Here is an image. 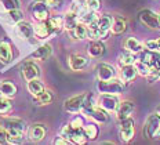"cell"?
<instances>
[{"instance_id":"obj_1","label":"cell","mask_w":160,"mask_h":145,"mask_svg":"<svg viewBox=\"0 0 160 145\" xmlns=\"http://www.w3.org/2000/svg\"><path fill=\"white\" fill-rule=\"evenodd\" d=\"M2 126L6 129L10 138V142L19 141L24 136L25 131V123L24 120L17 119V117H6L2 120Z\"/></svg>"},{"instance_id":"obj_2","label":"cell","mask_w":160,"mask_h":145,"mask_svg":"<svg viewBox=\"0 0 160 145\" xmlns=\"http://www.w3.org/2000/svg\"><path fill=\"white\" fill-rule=\"evenodd\" d=\"M97 89L102 94H120L124 91V84L120 80H99L97 84Z\"/></svg>"},{"instance_id":"obj_3","label":"cell","mask_w":160,"mask_h":145,"mask_svg":"<svg viewBox=\"0 0 160 145\" xmlns=\"http://www.w3.org/2000/svg\"><path fill=\"white\" fill-rule=\"evenodd\" d=\"M139 22L144 26L149 29H160V15H158L156 13H153L152 10H142L138 14Z\"/></svg>"},{"instance_id":"obj_4","label":"cell","mask_w":160,"mask_h":145,"mask_svg":"<svg viewBox=\"0 0 160 145\" xmlns=\"http://www.w3.org/2000/svg\"><path fill=\"white\" fill-rule=\"evenodd\" d=\"M160 129V116L159 115H151L146 120L145 126H144V136L146 138H156L159 134Z\"/></svg>"},{"instance_id":"obj_5","label":"cell","mask_w":160,"mask_h":145,"mask_svg":"<svg viewBox=\"0 0 160 145\" xmlns=\"http://www.w3.org/2000/svg\"><path fill=\"white\" fill-rule=\"evenodd\" d=\"M87 94H82V96H76L72 98L66 100L64 104V109L69 113H78L79 111H82L84 108V101Z\"/></svg>"},{"instance_id":"obj_6","label":"cell","mask_w":160,"mask_h":145,"mask_svg":"<svg viewBox=\"0 0 160 145\" xmlns=\"http://www.w3.org/2000/svg\"><path fill=\"white\" fill-rule=\"evenodd\" d=\"M120 138H122L124 142H128V141L132 140V137H134V120L127 117V119L122 120V123H120Z\"/></svg>"},{"instance_id":"obj_7","label":"cell","mask_w":160,"mask_h":145,"mask_svg":"<svg viewBox=\"0 0 160 145\" xmlns=\"http://www.w3.org/2000/svg\"><path fill=\"white\" fill-rule=\"evenodd\" d=\"M84 113L87 115L88 117H91V119H94L95 122L98 123H106L109 120V116L108 113H106V111L104 109V108L101 106H90V108H86L84 109Z\"/></svg>"},{"instance_id":"obj_8","label":"cell","mask_w":160,"mask_h":145,"mask_svg":"<svg viewBox=\"0 0 160 145\" xmlns=\"http://www.w3.org/2000/svg\"><path fill=\"white\" fill-rule=\"evenodd\" d=\"M31 13L32 17L38 21L43 22L46 19H48V10H47V4L43 2H35L31 6Z\"/></svg>"},{"instance_id":"obj_9","label":"cell","mask_w":160,"mask_h":145,"mask_svg":"<svg viewBox=\"0 0 160 145\" xmlns=\"http://www.w3.org/2000/svg\"><path fill=\"white\" fill-rule=\"evenodd\" d=\"M119 104L120 102L115 97V94H101V97L98 98V105L105 111H116Z\"/></svg>"},{"instance_id":"obj_10","label":"cell","mask_w":160,"mask_h":145,"mask_svg":"<svg viewBox=\"0 0 160 145\" xmlns=\"http://www.w3.org/2000/svg\"><path fill=\"white\" fill-rule=\"evenodd\" d=\"M22 76L25 77L26 82H29V80H33V79H38V77L40 76L39 66L36 65L35 62H32V61L25 62L24 65H22Z\"/></svg>"},{"instance_id":"obj_11","label":"cell","mask_w":160,"mask_h":145,"mask_svg":"<svg viewBox=\"0 0 160 145\" xmlns=\"http://www.w3.org/2000/svg\"><path fill=\"white\" fill-rule=\"evenodd\" d=\"M15 33L19 39H24V40H28L31 39L35 33V29L32 28L31 23L28 22H24V21H19L15 26Z\"/></svg>"},{"instance_id":"obj_12","label":"cell","mask_w":160,"mask_h":145,"mask_svg":"<svg viewBox=\"0 0 160 145\" xmlns=\"http://www.w3.org/2000/svg\"><path fill=\"white\" fill-rule=\"evenodd\" d=\"M132 111H134V104H132L131 101H123V102L119 104L118 109H116V113H118L116 116H118V119L122 122V120L130 117Z\"/></svg>"},{"instance_id":"obj_13","label":"cell","mask_w":160,"mask_h":145,"mask_svg":"<svg viewBox=\"0 0 160 145\" xmlns=\"http://www.w3.org/2000/svg\"><path fill=\"white\" fill-rule=\"evenodd\" d=\"M46 136V129L43 124H33L28 130V137L32 142H39Z\"/></svg>"},{"instance_id":"obj_14","label":"cell","mask_w":160,"mask_h":145,"mask_svg":"<svg viewBox=\"0 0 160 145\" xmlns=\"http://www.w3.org/2000/svg\"><path fill=\"white\" fill-rule=\"evenodd\" d=\"M97 76L99 80H111L115 77V69L109 64H99L97 66Z\"/></svg>"},{"instance_id":"obj_15","label":"cell","mask_w":160,"mask_h":145,"mask_svg":"<svg viewBox=\"0 0 160 145\" xmlns=\"http://www.w3.org/2000/svg\"><path fill=\"white\" fill-rule=\"evenodd\" d=\"M69 62V66H71L72 70H80L83 68H86L88 64V60L86 57L80 55V54H72L68 60Z\"/></svg>"},{"instance_id":"obj_16","label":"cell","mask_w":160,"mask_h":145,"mask_svg":"<svg viewBox=\"0 0 160 145\" xmlns=\"http://www.w3.org/2000/svg\"><path fill=\"white\" fill-rule=\"evenodd\" d=\"M137 73H138V69H137V66L134 64H132V65H123L122 70H120V77H122L123 82L128 83L135 79Z\"/></svg>"},{"instance_id":"obj_17","label":"cell","mask_w":160,"mask_h":145,"mask_svg":"<svg viewBox=\"0 0 160 145\" xmlns=\"http://www.w3.org/2000/svg\"><path fill=\"white\" fill-rule=\"evenodd\" d=\"M87 53H88L90 57H92V58H98V57L104 55V53H105L104 43H101L99 40H92L87 47Z\"/></svg>"},{"instance_id":"obj_18","label":"cell","mask_w":160,"mask_h":145,"mask_svg":"<svg viewBox=\"0 0 160 145\" xmlns=\"http://www.w3.org/2000/svg\"><path fill=\"white\" fill-rule=\"evenodd\" d=\"M12 51L8 42L0 40V64H8L11 61Z\"/></svg>"},{"instance_id":"obj_19","label":"cell","mask_w":160,"mask_h":145,"mask_svg":"<svg viewBox=\"0 0 160 145\" xmlns=\"http://www.w3.org/2000/svg\"><path fill=\"white\" fill-rule=\"evenodd\" d=\"M52 53V49L50 44H43L40 46L39 49H36L35 51L32 53V58L35 60H39V61H44V60H47L50 55H51Z\"/></svg>"},{"instance_id":"obj_20","label":"cell","mask_w":160,"mask_h":145,"mask_svg":"<svg viewBox=\"0 0 160 145\" xmlns=\"http://www.w3.org/2000/svg\"><path fill=\"white\" fill-rule=\"evenodd\" d=\"M15 94H17V86L14 83L8 82V80L0 83V96L2 97L10 98V97H14Z\"/></svg>"},{"instance_id":"obj_21","label":"cell","mask_w":160,"mask_h":145,"mask_svg":"<svg viewBox=\"0 0 160 145\" xmlns=\"http://www.w3.org/2000/svg\"><path fill=\"white\" fill-rule=\"evenodd\" d=\"M126 29H127V21H126L123 17H113L111 31L115 33V35H120V33L126 32Z\"/></svg>"},{"instance_id":"obj_22","label":"cell","mask_w":160,"mask_h":145,"mask_svg":"<svg viewBox=\"0 0 160 145\" xmlns=\"http://www.w3.org/2000/svg\"><path fill=\"white\" fill-rule=\"evenodd\" d=\"M112 22H113V17L111 15H102L97 19V26L104 35H108V31L112 28Z\"/></svg>"},{"instance_id":"obj_23","label":"cell","mask_w":160,"mask_h":145,"mask_svg":"<svg viewBox=\"0 0 160 145\" xmlns=\"http://www.w3.org/2000/svg\"><path fill=\"white\" fill-rule=\"evenodd\" d=\"M79 23V14L75 11V10H71V11L66 14L65 19H64V26L66 31L71 32L73 28H75L76 25Z\"/></svg>"},{"instance_id":"obj_24","label":"cell","mask_w":160,"mask_h":145,"mask_svg":"<svg viewBox=\"0 0 160 145\" xmlns=\"http://www.w3.org/2000/svg\"><path fill=\"white\" fill-rule=\"evenodd\" d=\"M71 35H72V38L76 39V40H82V39L87 38V36H88V28H87V25H84L83 22H79L78 25H76L75 28L71 31Z\"/></svg>"},{"instance_id":"obj_25","label":"cell","mask_w":160,"mask_h":145,"mask_svg":"<svg viewBox=\"0 0 160 145\" xmlns=\"http://www.w3.org/2000/svg\"><path fill=\"white\" fill-rule=\"evenodd\" d=\"M87 140V136L84 133V129L82 127H73L72 134H71V141L75 144H84Z\"/></svg>"},{"instance_id":"obj_26","label":"cell","mask_w":160,"mask_h":145,"mask_svg":"<svg viewBox=\"0 0 160 145\" xmlns=\"http://www.w3.org/2000/svg\"><path fill=\"white\" fill-rule=\"evenodd\" d=\"M28 90L33 97H38L44 91V86H43V83L39 82L38 79H33V80H29L28 82Z\"/></svg>"},{"instance_id":"obj_27","label":"cell","mask_w":160,"mask_h":145,"mask_svg":"<svg viewBox=\"0 0 160 145\" xmlns=\"http://www.w3.org/2000/svg\"><path fill=\"white\" fill-rule=\"evenodd\" d=\"M124 49L128 53H139L142 50V44L139 40H137L135 38H128L124 42Z\"/></svg>"},{"instance_id":"obj_28","label":"cell","mask_w":160,"mask_h":145,"mask_svg":"<svg viewBox=\"0 0 160 145\" xmlns=\"http://www.w3.org/2000/svg\"><path fill=\"white\" fill-rule=\"evenodd\" d=\"M51 32H52V29L47 25V22H46V23H39V25L35 28V35L38 36L39 39L48 38V36L51 35Z\"/></svg>"},{"instance_id":"obj_29","label":"cell","mask_w":160,"mask_h":145,"mask_svg":"<svg viewBox=\"0 0 160 145\" xmlns=\"http://www.w3.org/2000/svg\"><path fill=\"white\" fill-rule=\"evenodd\" d=\"M35 98H36L38 105H47V104L52 102V100H54V94H52V91H50V90H44L40 96L35 97Z\"/></svg>"},{"instance_id":"obj_30","label":"cell","mask_w":160,"mask_h":145,"mask_svg":"<svg viewBox=\"0 0 160 145\" xmlns=\"http://www.w3.org/2000/svg\"><path fill=\"white\" fill-rule=\"evenodd\" d=\"M97 19H98V17H97L95 11H91V10H88L87 13H83V14H80V22H83L84 25H91V23H94Z\"/></svg>"},{"instance_id":"obj_31","label":"cell","mask_w":160,"mask_h":145,"mask_svg":"<svg viewBox=\"0 0 160 145\" xmlns=\"http://www.w3.org/2000/svg\"><path fill=\"white\" fill-rule=\"evenodd\" d=\"M135 66H137V69H138V73L139 75H142V76H148V75H151L152 72H155V70H152V68L148 65L146 62L144 61H138L135 64Z\"/></svg>"},{"instance_id":"obj_32","label":"cell","mask_w":160,"mask_h":145,"mask_svg":"<svg viewBox=\"0 0 160 145\" xmlns=\"http://www.w3.org/2000/svg\"><path fill=\"white\" fill-rule=\"evenodd\" d=\"M47 25L52 31H59L61 26H64V21H62V18H59V17H54V18L47 19Z\"/></svg>"},{"instance_id":"obj_33","label":"cell","mask_w":160,"mask_h":145,"mask_svg":"<svg viewBox=\"0 0 160 145\" xmlns=\"http://www.w3.org/2000/svg\"><path fill=\"white\" fill-rule=\"evenodd\" d=\"M84 133L88 140H95L97 136H98V127L95 124H88V126L84 127Z\"/></svg>"},{"instance_id":"obj_34","label":"cell","mask_w":160,"mask_h":145,"mask_svg":"<svg viewBox=\"0 0 160 145\" xmlns=\"http://www.w3.org/2000/svg\"><path fill=\"white\" fill-rule=\"evenodd\" d=\"M19 6L18 0H2V7L6 11H11V10H17Z\"/></svg>"},{"instance_id":"obj_35","label":"cell","mask_w":160,"mask_h":145,"mask_svg":"<svg viewBox=\"0 0 160 145\" xmlns=\"http://www.w3.org/2000/svg\"><path fill=\"white\" fill-rule=\"evenodd\" d=\"M7 15H8L10 21H11L12 23H18L19 21H22V13L19 11L18 8L11 10V11H7Z\"/></svg>"},{"instance_id":"obj_36","label":"cell","mask_w":160,"mask_h":145,"mask_svg":"<svg viewBox=\"0 0 160 145\" xmlns=\"http://www.w3.org/2000/svg\"><path fill=\"white\" fill-rule=\"evenodd\" d=\"M11 111V102L6 97H0V113L4 115Z\"/></svg>"},{"instance_id":"obj_37","label":"cell","mask_w":160,"mask_h":145,"mask_svg":"<svg viewBox=\"0 0 160 145\" xmlns=\"http://www.w3.org/2000/svg\"><path fill=\"white\" fill-rule=\"evenodd\" d=\"M119 62L120 65H132V64H135V58L131 55V54H122V55L119 57Z\"/></svg>"},{"instance_id":"obj_38","label":"cell","mask_w":160,"mask_h":145,"mask_svg":"<svg viewBox=\"0 0 160 145\" xmlns=\"http://www.w3.org/2000/svg\"><path fill=\"white\" fill-rule=\"evenodd\" d=\"M145 47L151 51H160V38L155 40H148L145 43Z\"/></svg>"},{"instance_id":"obj_39","label":"cell","mask_w":160,"mask_h":145,"mask_svg":"<svg viewBox=\"0 0 160 145\" xmlns=\"http://www.w3.org/2000/svg\"><path fill=\"white\" fill-rule=\"evenodd\" d=\"M86 7H87V10H91V11H98L101 8V0H87Z\"/></svg>"},{"instance_id":"obj_40","label":"cell","mask_w":160,"mask_h":145,"mask_svg":"<svg viewBox=\"0 0 160 145\" xmlns=\"http://www.w3.org/2000/svg\"><path fill=\"white\" fill-rule=\"evenodd\" d=\"M72 130H73L72 124H66V126H64V127L61 129V136H62V137H65L66 140H71Z\"/></svg>"},{"instance_id":"obj_41","label":"cell","mask_w":160,"mask_h":145,"mask_svg":"<svg viewBox=\"0 0 160 145\" xmlns=\"http://www.w3.org/2000/svg\"><path fill=\"white\" fill-rule=\"evenodd\" d=\"M7 142H10V138H8V134L6 131V129L3 127V129H0V145L7 144Z\"/></svg>"},{"instance_id":"obj_42","label":"cell","mask_w":160,"mask_h":145,"mask_svg":"<svg viewBox=\"0 0 160 145\" xmlns=\"http://www.w3.org/2000/svg\"><path fill=\"white\" fill-rule=\"evenodd\" d=\"M44 3L48 7H59L62 4V0H46Z\"/></svg>"},{"instance_id":"obj_43","label":"cell","mask_w":160,"mask_h":145,"mask_svg":"<svg viewBox=\"0 0 160 145\" xmlns=\"http://www.w3.org/2000/svg\"><path fill=\"white\" fill-rule=\"evenodd\" d=\"M72 141L71 140H66L65 137H59V138H57V140L54 141V144H57V145H68V144H71Z\"/></svg>"},{"instance_id":"obj_44","label":"cell","mask_w":160,"mask_h":145,"mask_svg":"<svg viewBox=\"0 0 160 145\" xmlns=\"http://www.w3.org/2000/svg\"><path fill=\"white\" fill-rule=\"evenodd\" d=\"M71 124H72V127H82L83 126V119L82 117H75Z\"/></svg>"},{"instance_id":"obj_45","label":"cell","mask_w":160,"mask_h":145,"mask_svg":"<svg viewBox=\"0 0 160 145\" xmlns=\"http://www.w3.org/2000/svg\"><path fill=\"white\" fill-rule=\"evenodd\" d=\"M158 115H159V116H160V106L158 108Z\"/></svg>"},{"instance_id":"obj_46","label":"cell","mask_w":160,"mask_h":145,"mask_svg":"<svg viewBox=\"0 0 160 145\" xmlns=\"http://www.w3.org/2000/svg\"><path fill=\"white\" fill-rule=\"evenodd\" d=\"M158 137H160V129H159V134H158Z\"/></svg>"},{"instance_id":"obj_47","label":"cell","mask_w":160,"mask_h":145,"mask_svg":"<svg viewBox=\"0 0 160 145\" xmlns=\"http://www.w3.org/2000/svg\"><path fill=\"white\" fill-rule=\"evenodd\" d=\"M159 77H160V70H159Z\"/></svg>"}]
</instances>
